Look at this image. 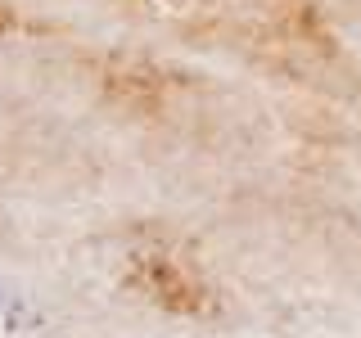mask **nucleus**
Instances as JSON below:
<instances>
[{
    "mask_svg": "<svg viewBox=\"0 0 361 338\" xmlns=\"http://www.w3.org/2000/svg\"><path fill=\"white\" fill-rule=\"evenodd\" d=\"M0 338H73V330L27 289L0 275Z\"/></svg>",
    "mask_w": 361,
    "mask_h": 338,
    "instance_id": "1",
    "label": "nucleus"
}]
</instances>
